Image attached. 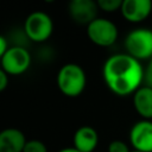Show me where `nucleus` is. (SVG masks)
<instances>
[{
  "instance_id": "nucleus-1",
  "label": "nucleus",
  "mask_w": 152,
  "mask_h": 152,
  "mask_svg": "<svg viewBox=\"0 0 152 152\" xmlns=\"http://www.w3.org/2000/svg\"><path fill=\"white\" fill-rule=\"evenodd\" d=\"M102 76L108 89L119 96L134 94L145 78L141 63L128 53H115L103 63Z\"/></svg>"
},
{
  "instance_id": "nucleus-2",
  "label": "nucleus",
  "mask_w": 152,
  "mask_h": 152,
  "mask_svg": "<svg viewBox=\"0 0 152 152\" xmlns=\"http://www.w3.org/2000/svg\"><path fill=\"white\" fill-rule=\"evenodd\" d=\"M87 76L83 68L76 63L64 64L57 74V87L68 97H77L86 89Z\"/></svg>"
},
{
  "instance_id": "nucleus-3",
  "label": "nucleus",
  "mask_w": 152,
  "mask_h": 152,
  "mask_svg": "<svg viewBox=\"0 0 152 152\" xmlns=\"http://www.w3.org/2000/svg\"><path fill=\"white\" fill-rule=\"evenodd\" d=\"M126 53L133 58L146 61L152 58V30L139 27L132 30L125 38Z\"/></svg>"
},
{
  "instance_id": "nucleus-4",
  "label": "nucleus",
  "mask_w": 152,
  "mask_h": 152,
  "mask_svg": "<svg viewBox=\"0 0 152 152\" xmlns=\"http://www.w3.org/2000/svg\"><path fill=\"white\" fill-rule=\"evenodd\" d=\"M53 23L51 17L42 11H36L28 14L24 21V32L26 37L36 43L48 40L52 33Z\"/></svg>"
},
{
  "instance_id": "nucleus-5",
  "label": "nucleus",
  "mask_w": 152,
  "mask_h": 152,
  "mask_svg": "<svg viewBox=\"0 0 152 152\" xmlns=\"http://www.w3.org/2000/svg\"><path fill=\"white\" fill-rule=\"evenodd\" d=\"M87 36L95 45L110 46L116 42L119 32L116 25L112 20L96 18L87 25Z\"/></svg>"
},
{
  "instance_id": "nucleus-6",
  "label": "nucleus",
  "mask_w": 152,
  "mask_h": 152,
  "mask_svg": "<svg viewBox=\"0 0 152 152\" xmlns=\"http://www.w3.org/2000/svg\"><path fill=\"white\" fill-rule=\"evenodd\" d=\"M31 65V55L28 50L21 46H11L1 56V70L8 75H21Z\"/></svg>"
},
{
  "instance_id": "nucleus-7",
  "label": "nucleus",
  "mask_w": 152,
  "mask_h": 152,
  "mask_svg": "<svg viewBox=\"0 0 152 152\" xmlns=\"http://www.w3.org/2000/svg\"><path fill=\"white\" fill-rule=\"evenodd\" d=\"M129 142L133 150L152 152V121L140 120L135 122L129 131Z\"/></svg>"
},
{
  "instance_id": "nucleus-8",
  "label": "nucleus",
  "mask_w": 152,
  "mask_h": 152,
  "mask_svg": "<svg viewBox=\"0 0 152 152\" xmlns=\"http://www.w3.org/2000/svg\"><path fill=\"white\" fill-rule=\"evenodd\" d=\"M122 17L129 23H141L152 12L150 0H124L120 10Z\"/></svg>"
},
{
  "instance_id": "nucleus-9",
  "label": "nucleus",
  "mask_w": 152,
  "mask_h": 152,
  "mask_svg": "<svg viewBox=\"0 0 152 152\" xmlns=\"http://www.w3.org/2000/svg\"><path fill=\"white\" fill-rule=\"evenodd\" d=\"M97 2L93 0H72L69 4V14L74 21L89 25L97 17Z\"/></svg>"
},
{
  "instance_id": "nucleus-10",
  "label": "nucleus",
  "mask_w": 152,
  "mask_h": 152,
  "mask_svg": "<svg viewBox=\"0 0 152 152\" xmlns=\"http://www.w3.org/2000/svg\"><path fill=\"white\" fill-rule=\"evenodd\" d=\"M24 133L18 128H5L0 132V152H23L26 145Z\"/></svg>"
},
{
  "instance_id": "nucleus-11",
  "label": "nucleus",
  "mask_w": 152,
  "mask_h": 152,
  "mask_svg": "<svg viewBox=\"0 0 152 152\" xmlns=\"http://www.w3.org/2000/svg\"><path fill=\"white\" fill-rule=\"evenodd\" d=\"M72 144L80 152H93L99 144V134L90 126H82L74 133Z\"/></svg>"
},
{
  "instance_id": "nucleus-12",
  "label": "nucleus",
  "mask_w": 152,
  "mask_h": 152,
  "mask_svg": "<svg viewBox=\"0 0 152 152\" xmlns=\"http://www.w3.org/2000/svg\"><path fill=\"white\" fill-rule=\"evenodd\" d=\"M133 106L135 112L142 118V120L152 119V88L148 86H141L133 94Z\"/></svg>"
},
{
  "instance_id": "nucleus-13",
  "label": "nucleus",
  "mask_w": 152,
  "mask_h": 152,
  "mask_svg": "<svg viewBox=\"0 0 152 152\" xmlns=\"http://www.w3.org/2000/svg\"><path fill=\"white\" fill-rule=\"evenodd\" d=\"M122 1L124 0H99L97 1V6L103 12L112 13V12H115V11H120L121 10Z\"/></svg>"
},
{
  "instance_id": "nucleus-14",
  "label": "nucleus",
  "mask_w": 152,
  "mask_h": 152,
  "mask_svg": "<svg viewBox=\"0 0 152 152\" xmlns=\"http://www.w3.org/2000/svg\"><path fill=\"white\" fill-rule=\"evenodd\" d=\"M23 152H48V147L43 141L38 139H31L26 141Z\"/></svg>"
},
{
  "instance_id": "nucleus-15",
  "label": "nucleus",
  "mask_w": 152,
  "mask_h": 152,
  "mask_svg": "<svg viewBox=\"0 0 152 152\" xmlns=\"http://www.w3.org/2000/svg\"><path fill=\"white\" fill-rule=\"evenodd\" d=\"M108 152H131L122 140H113L108 145Z\"/></svg>"
},
{
  "instance_id": "nucleus-16",
  "label": "nucleus",
  "mask_w": 152,
  "mask_h": 152,
  "mask_svg": "<svg viewBox=\"0 0 152 152\" xmlns=\"http://www.w3.org/2000/svg\"><path fill=\"white\" fill-rule=\"evenodd\" d=\"M146 86L152 88V58L148 61L147 66L145 68V78H144Z\"/></svg>"
},
{
  "instance_id": "nucleus-17",
  "label": "nucleus",
  "mask_w": 152,
  "mask_h": 152,
  "mask_svg": "<svg viewBox=\"0 0 152 152\" xmlns=\"http://www.w3.org/2000/svg\"><path fill=\"white\" fill-rule=\"evenodd\" d=\"M8 76H10V75H8L7 72H5L4 70H0V90H1V91L5 90L6 87L8 86V81H10Z\"/></svg>"
},
{
  "instance_id": "nucleus-18",
  "label": "nucleus",
  "mask_w": 152,
  "mask_h": 152,
  "mask_svg": "<svg viewBox=\"0 0 152 152\" xmlns=\"http://www.w3.org/2000/svg\"><path fill=\"white\" fill-rule=\"evenodd\" d=\"M8 43L4 36H0V56H4L8 51Z\"/></svg>"
},
{
  "instance_id": "nucleus-19",
  "label": "nucleus",
  "mask_w": 152,
  "mask_h": 152,
  "mask_svg": "<svg viewBox=\"0 0 152 152\" xmlns=\"http://www.w3.org/2000/svg\"><path fill=\"white\" fill-rule=\"evenodd\" d=\"M58 152H80V151L76 150V148L72 146V147H65V148H62V150H59Z\"/></svg>"
},
{
  "instance_id": "nucleus-20",
  "label": "nucleus",
  "mask_w": 152,
  "mask_h": 152,
  "mask_svg": "<svg viewBox=\"0 0 152 152\" xmlns=\"http://www.w3.org/2000/svg\"><path fill=\"white\" fill-rule=\"evenodd\" d=\"M131 152H141V151H137V150H133V151H131Z\"/></svg>"
}]
</instances>
